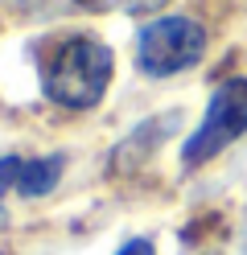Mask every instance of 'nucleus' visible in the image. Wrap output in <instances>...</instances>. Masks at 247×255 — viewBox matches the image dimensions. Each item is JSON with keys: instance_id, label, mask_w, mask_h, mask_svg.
Segmentation results:
<instances>
[{"instance_id": "nucleus-1", "label": "nucleus", "mask_w": 247, "mask_h": 255, "mask_svg": "<svg viewBox=\"0 0 247 255\" xmlns=\"http://www.w3.org/2000/svg\"><path fill=\"white\" fill-rule=\"evenodd\" d=\"M115 74V54L91 33L58 37L41 50V91L49 103L87 111L107 95Z\"/></svg>"}, {"instance_id": "nucleus-2", "label": "nucleus", "mask_w": 247, "mask_h": 255, "mask_svg": "<svg viewBox=\"0 0 247 255\" xmlns=\"http://www.w3.org/2000/svg\"><path fill=\"white\" fill-rule=\"evenodd\" d=\"M206 54V29L194 17H153L136 37V70L148 78H169L198 66Z\"/></svg>"}, {"instance_id": "nucleus-3", "label": "nucleus", "mask_w": 247, "mask_h": 255, "mask_svg": "<svg viewBox=\"0 0 247 255\" xmlns=\"http://www.w3.org/2000/svg\"><path fill=\"white\" fill-rule=\"evenodd\" d=\"M243 132H247V78H227V83H219V91L210 95L202 124H198L190 132V140L181 144V161L190 169H198V165L214 161L227 144H235Z\"/></svg>"}, {"instance_id": "nucleus-4", "label": "nucleus", "mask_w": 247, "mask_h": 255, "mask_svg": "<svg viewBox=\"0 0 247 255\" xmlns=\"http://www.w3.org/2000/svg\"><path fill=\"white\" fill-rule=\"evenodd\" d=\"M66 173V156H0V194L41 198L49 194Z\"/></svg>"}, {"instance_id": "nucleus-5", "label": "nucleus", "mask_w": 247, "mask_h": 255, "mask_svg": "<svg viewBox=\"0 0 247 255\" xmlns=\"http://www.w3.org/2000/svg\"><path fill=\"white\" fill-rule=\"evenodd\" d=\"M82 12H124V17H144V12H161L169 0H74Z\"/></svg>"}, {"instance_id": "nucleus-6", "label": "nucleus", "mask_w": 247, "mask_h": 255, "mask_svg": "<svg viewBox=\"0 0 247 255\" xmlns=\"http://www.w3.org/2000/svg\"><path fill=\"white\" fill-rule=\"evenodd\" d=\"M115 255H157V247H153V239H128Z\"/></svg>"}, {"instance_id": "nucleus-7", "label": "nucleus", "mask_w": 247, "mask_h": 255, "mask_svg": "<svg viewBox=\"0 0 247 255\" xmlns=\"http://www.w3.org/2000/svg\"><path fill=\"white\" fill-rule=\"evenodd\" d=\"M239 255H247V214H243V235H239Z\"/></svg>"}, {"instance_id": "nucleus-8", "label": "nucleus", "mask_w": 247, "mask_h": 255, "mask_svg": "<svg viewBox=\"0 0 247 255\" xmlns=\"http://www.w3.org/2000/svg\"><path fill=\"white\" fill-rule=\"evenodd\" d=\"M0 218H4V214H0Z\"/></svg>"}]
</instances>
